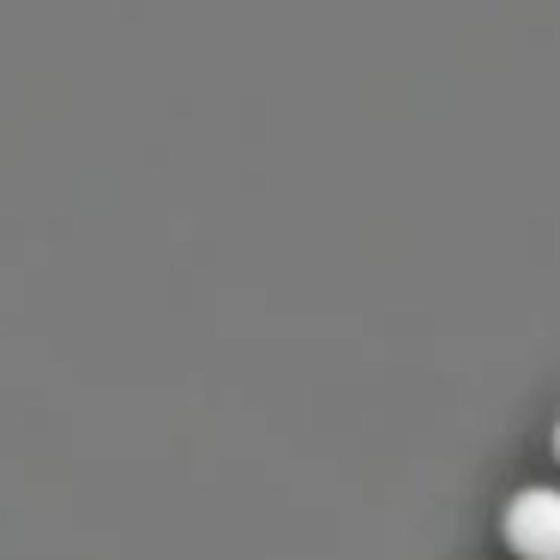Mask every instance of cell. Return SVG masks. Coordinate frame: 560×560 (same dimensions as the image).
I'll use <instances>...</instances> for the list:
<instances>
[{
  "label": "cell",
  "mask_w": 560,
  "mask_h": 560,
  "mask_svg": "<svg viewBox=\"0 0 560 560\" xmlns=\"http://www.w3.org/2000/svg\"><path fill=\"white\" fill-rule=\"evenodd\" d=\"M506 542L524 560H560V488H524V494H512Z\"/></svg>",
  "instance_id": "1"
},
{
  "label": "cell",
  "mask_w": 560,
  "mask_h": 560,
  "mask_svg": "<svg viewBox=\"0 0 560 560\" xmlns=\"http://www.w3.org/2000/svg\"><path fill=\"white\" fill-rule=\"evenodd\" d=\"M555 452H560V428H555Z\"/></svg>",
  "instance_id": "2"
}]
</instances>
